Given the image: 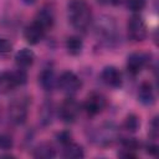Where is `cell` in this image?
Listing matches in <instances>:
<instances>
[{
  "label": "cell",
  "instance_id": "obj_9",
  "mask_svg": "<svg viewBox=\"0 0 159 159\" xmlns=\"http://www.w3.org/2000/svg\"><path fill=\"white\" fill-rule=\"evenodd\" d=\"M45 34H46V29L42 27L36 21L27 25L24 30V37L30 45H36L40 41H42V39L45 37Z\"/></svg>",
  "mask_w": 159,
  "mask_h": 159
},
{
  "label": "cell",
  "instance_id": "obj_11",
  "mask_svg": "<svg viewBox=\"0 0 159 159\" xmlns=\"http://www.w3.org/2000/svg\"><path fill=\"white\" fill-rule=\"evenodd\" d=\"M117 135V129L113 124H103L96 130V140L99 144H111Z\"/></svg>",
  "mask_w": 159,
  "mask_h": 159
},
{
  "label": "cell",
  "instance_id": "obj_27",
  "mask_svg": "<svg viewBox=\"0 0 159 159\" xmlns=\"http://www.w3.org/2000/svg\"><path fill=\"white\" fill-rule=\"evenodd\" d=\"M148 153L153 154V155H157V152H158V147L157 145H148Z\"/></svg>",
  "mask_w": 159,
  "mask_h": 159
},
{
  "label": "cell",
  "instance_id": "obj_24",
  "mask_svg": "<svg viewBox=\"0 0 159 159\" xmlns=\"http://www.w3.org/2000/svg\"><path fill=\"white\" fill-rule=\"evenodd\" d=\"M12 48V45L6 39H0V55L10 53Z\"/></svg>",
  "mask_w": 159,
  "mask_h": 159
},
{
  "label": "cell",
  "instance_id": "obj_22",
  "mask_svg": "<svg viewBox=\"0 0 159 159\" xmlns=\"http://www.w3.org/2000/svg\"><path fill=\"white\" fill-rule=\"evenodd\" d=\"M14 145V142H12V138L7 134H4L1 133L0 134V149L1 150H9L11 149Z\"/></svg>",
  "mask_w": 159,
  "mask_h": 159
},
{
  "label": "cell",
  "instance_id": "obj_10",
  "mask_svg": "<svg viewBox=\"0 0 159 159\" xmlns=\"http://www.w3.org/2000/svg\"><path fill=\"white\" fill-rule=\"evenodd\" d=\"M101 77L103 80V82L109 86V87H113V88H117V87H120L122 86V73L120 71L114 67V66H107L102 70V73H101Z\"/></svg>",
  "mask_w": 159,
  "mask_h": 159
},
{
  "label": "cell",
  "instance_id": "obj_13",
  "mask_svg": "<svg viewBox=\"0 0 159 159\" xmlns=\"http://www.w3.org/2000/svg\"><path fill=\"white\" fill-rule=\"evenodd\" d=\"M57 81L58 78L51 68H45L39 76V82L45 91H53L57 87Z\"/></svg>",
  "mask_w": 159,
  "mask_h": 159
},
{
  "label": "cell",
  "instance_id": "obj_14",
  "mask_svg": "<svg viewBox=\"0 0 159 159\" xmlns=\"http://www.w3.org/2000/svg\"><path fill=\"white\" fill-rule=\"evenodd\" d=\"M35 21L39 22L42 27H45L46 30L47 29H51L53 22H55V15H53V10L51 7H42L37 14H36V17H35Z\"/></svg>",
  "mask_w": 159,
  "mask_h": 159
},
{
  "label": "cell",
  "instance_id": "obj_15",
  "mask_svg": "<svg viewBox=\"0 0 159 159\" xmlns=\"http://www.w3.org/2000/svg\"><path fill=\"white\" fill-rule=\"evenodd\" d=\"M15 61H16L17 66H20L21 68H26V67H29V66H31L34 63L35 53L30 48H22L19 52H16Z\"/></svg>",
  "mask_w": 159,
  "mask_h": 159
},
{
  "label": "cell",
  "instance_id": "obj_1",
  "mask_svg": "<svg viewBox=\"0 0 159 159\" xmlns=\"http://www.w3.org/2000/svg\"><path fill=\"white\" fill-rule=\"evenodd\" d=\"M67 17L78 31H86L92 22V10L86 0H70L67 2Z\"/></svg>",
  "mask_w": 159,
  "mask_h": 159
},
{
  "label": "cell",
  "instance_id": "obj_28",
  "mask_svg": "<svg viewBox=\"0 0 159 159\" xmlns=\"http://www.w3.org/2000/svg\"><path fill=\"white\" fill-rule=\"evenodd\" d=\"M112 4H114V5H118V4H120V2H123L124 0H109Z\"/></svg>",
  "mask_w": 159,
  "mask_h": 159
},
{
  "label": "cell",
  "instance_id": "obj_12",
  "mask_svg": "<svg viewBox=\"0 0 159 159\" xmlns=\"http://www.w3.org/2000/svg\"><path fill=\"white\" fill-rule=\"evenodd\" d=\"M147 61H148L147 55H144V53H132L130 56H128V60H127L128 72L133 76L138 75L143 70V67L147 65Z\"/></svg>",
  "mask_w": 159,
  "mask_h": 159
},
{
  "label": "cell",
  "instance_id": "obj_19",
  "mask_svg": "<svg viewBox=\"0 0 159 159\" xmlns=\"http://www.w3.org/2000/svg\"><path fill=\"white\" fill-rule=\"evenodd\" d=\"M82 47H83V42L77 36H71L66 40V50L70 55H73V56L80 55L82 51Z\"/></svg>",
  "mask_w": 159,
  "mask_h": 159
},
{
  "label": "cell",
  "instance_id": "obj_8",
  "mask_svg": "<svg viewBox=\"0 0 159 159\" xmlns=\"http://www.w3.org/2000/svg\"><path fill=\"white\" fill-rule=\"evenodd\" d=\"M60 118L66 123H72L77 119L80 114V104L73 98H67L62 102L60 107Z\"/></svg>",
  "mask_w": 159,
  "mask_h": 159
},
{
  "label": "cell",
  "instance_id": "obj_23",
  "mask_svg": "<svg viewBox=\"0 0 159 159\" xmlns=\"http://www.w3.org/2000/svg\"><path fill=\"white\" fill-rule=\"evenodd\" d=\"M123 150H128V152H135L139 148V143L134 139V138H125L123 142Z\"/></svg>",
  "mask_w": 159,
  "mask_h": 159
},
{
  "label": "cell",
  "instance_id": "obj_16",
  "mask_svg": "<svg viewBox=\"0 0 159 159\" xmlns=\"http://www.w3.org/2000/svg\"><path fill=\"white\" fill-rule=\"evenodd\" d=\"M138 98L143 104L154 103V89L149 82H143L138 91Z\"/></svg>",
  "mask_w": 159,
  "mask_h": 159
},
{
  "label": "cell",
  "instance_id": "obj_4",
  "mask_svg": "<svg viewBox=\"0 0 159 159\" xmlns=\"http://www.w3.org/2000/svg\"><path fill=\"white\" fill-rule=\"evenodd\" d=\"M81 86H82V82L78 78V76L71 71L63 72L58 77V81H57V87H60V89L70 97L76 94L78 89L81 88Z\"/></svg>",
  "mask_w": 159,
  "mask_h": 159
},
{
  "label": "cell",
  "instance_id": "obj_5",
  "mask_svg": "<svg viewBox=\"0 0 159 159\" xmlns=\"http://www.w3.org/2000/svg\"><path fill=\"white\" fill-rule=\"evenodd\" d=\"M29 101L26 98H16L9 106V117L12 123L22 124L27 118Z\"/></svg>",
  "mask_w": 159,
  "mask_h": 159
},
{
  "label": "cell",
  "instance_id": "obj_2",
  "mask_svg": "<svg viewBox=\"0 0 159 159\" xmlns=\"http://www.w3.org/2000/svg\"><path fill=\"white\" fill-rule=\"evenodd\" d=\"M27 81V75L24 70L5 71L0 73V93L9 92L17 86L25 84Z\"/></svg>",
  "mask_w": 159,
  "mask_h": 159
},
{
  "label": "cell",
  "instance_id": "obj_3",
  "mask_svg": "<svg viewBox=\"0 0 159 159\" xmlns=\"http://www.w3.org/2000/svg\"><path fill=\"white\" fill-rule=\"evenodd\" d=\"M96 32H97V36L101 37V40L107 45H112L113 42L117 41V27L114 21L111 17H107V16L102 17L97 22Z\"/></svg>",
  "mask_w": 159,
  "mask_h": 159
},
{
  "label": "cell",
  "instance_id": "obj_20",
  "mask_svg": "<svg viewBox=\"0 0 159 159\" xmlns=\"http://www.w3.org/2000/svg\"><path fill=\"white\" fill-rule=\"evenodd\" d=\"M123 128L125 130L130 132V133H134L139 128V119H138V117L134 116V114H129L124 119V122H123Z\"/></svg>",
  "mask_w": 159,
  "mask_h": 159
},
{
  "label": "cell",
  "instance_id": "obj_29",
  "mask_svg": "<svg viewBox=\"0 0 159 159\" xmlns=\"http://www.w3.org/2000/svg\"><path fill=\"white\" fill-rule=\"evenodd\" d=\"M22 1H24L25 4H34L36 0H22Z\"/></svg>",
  "mask_w": 159,
  "mask_h": 159
},
{
  "label": "cell",
  "instance_id": "obj_25",
  "mask_svg": "<svg viewBox=\"0 0 159 159\" xmlns=\"http://www.w3.org/2000/svg\"><path fill=\"white\" fill-rule=\"evenodd\" d=\"M71 133L70 132H61V133H58L57 134V140L62 144V145H66V144H68L70 142H72L71 140Z\"/></svg>",
  "mask_w": 159,
  "mask_h": 159
},
{
  "label": "cell",
  "instance_id": "obj_7",
  "mask_svg": "<svg viewBox=\"0 0 159 159\" xmlns=\"http://www.w3.org/2000/svg\"><path fill=\"white\" fill-rule=\"evenodd\" d=\"M107 106V101L103 94L93 92L87 96L84 103H83V109L87 112L89 116H97L103 112V109Z\"/></svg>",
  "mask_w": 159,
  "mask_h": 159
},
{
  "label": "cell",
  "instance_id": "obj_26",
  "mask_svg": "<svg viewBox=\"0 0 159 159\" xmlns=\"http://www.w3.org/2000/svg\"><path fill=\"white\" fill-rule=\"evenodd\" d=\"M158 129H159V127H158V118H154L153 122H152V133H153L154 137L158 135Z\"/></svg>",
  "mask_w": 159,
  "mask_h": 159
},
{
  "label": "cell",
  "instance_id": "obj_6",
  "mask_svg": "<svg viewBox=\"0 0 159 159\" xmlns=\"http://www.w3.org/2000/svg\"><path fill=\"white\" fill-rule=\"evenodd\" d=\"M127 29H128V36L130 37V40H133L135 42L145 40V37L148 35L147 25H145L143 17L139 15H133L129 19Z\"/></svg>",
  "mask_w": 159,
  "mask_h": 159
},
{
  "label": "cell",
  "instance_id": "obj_17",
  "mask_svg": "<svg viewBox=\"0 0 159 159\" xmlns=\"http://www.w3.org/2000/svg\"><path fill=\"white\" fill-rule=\"evenodd\" d=\"M63 157L67 159H80L84 157V152L80 144L70 142L68 144L63 145Z\"/></svg>",
  "mask_w": 159,
  "mask_h": 159
},
{
  "label": "cell",
  "instance_id": "obj_21",
  "mask_svg": "<svg viewBox=\"0 0 159 159\" xmlns=\"http://www.w3.org/2000/svg\"><path fill=\"white\" fill-rule=\"evenodd\" d=\"M127 7L132 11H140L145 6V0H124Z\"/></svg>",
  "mask_w": 159,
  "mask_h": 159
},
{
  "label": "cell",
  "instance_id": "obj_18",
  "mask_svg": "<svg viewBox=\"0 0 159 159\" xmlns=\"http://www.w3.org/2000/svg\"><path fill=\"white\" fill-rule=\"evenodd\" d=\"M56 155V150L55 148L48 144V143H42L40 144L35 152H34V157L35 158H40V159H51Z\"/></svg>",
  "mask_w": 159,
  "mask_h": 159
}]
</instances>
